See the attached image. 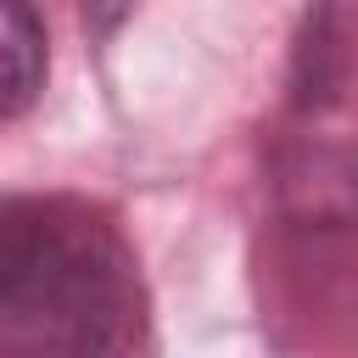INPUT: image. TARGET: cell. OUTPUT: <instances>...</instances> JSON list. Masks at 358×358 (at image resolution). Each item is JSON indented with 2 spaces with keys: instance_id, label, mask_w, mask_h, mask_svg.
Masks as SVG:
<instances>
[{
  "instance_id": "7a4b0ae2",
  "label": "cell",
  "mask_w": 358,
  "mask_h": 358,
  "mask_svg": "<svg viewBox=\"0 0 358 358\" xmlns=\"http://www.w3.org/2000/svg\"><path fill=\"white\" fill-rule=\"evenodd\" d=\"M0 45H6V117H22L45 84V28L28 0H0Z\"/></svg>"
},
{
  "instance_id": "6da1fadb",
  "label": "cell",
  "mask_w": 358,
  "mask_h": 358,
  "mask_svg": "<svg viewBox=\"0 0 358 358\" xmlns=\"http://www.w3.org/2000/svg\"><path fill=\"white\" fill-rule=\"evenodd\" d=\"M145 291L123 229L78 196H11L0 213V347L129 352Z\"/></svg>"
}]
</instances>
